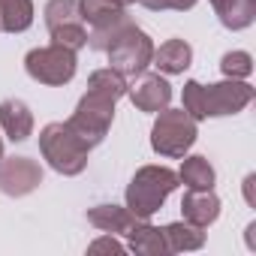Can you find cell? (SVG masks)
<instances>
[{
    "label": "cell",
    "mask_w": 256,
    "mask_h": 256,
    "mask_svg": "<svg viewBox=\"0 0 256 256\" xmlns=\"http://www.w3.org/2000/svg\"><path fill=\"white\" fill-rule=\"evenodd\" d=\"M88 223L108 235H126L139 223V217L126 205H94L88 208Z\"/></svg>",
    "instance_id": "7c38bea8"
},
{
    "label": "cell",
    "mask_w": 256,
    "mask_h": 256,
    "mask_svg": "<svg viewBox=\"0 0 256 256\" xmlns=\"http://www.w3.org/2000/svg\"><path fill=\"white\" fill-rule=\"evenodd\" d=\"M151 64L160 72H166V76H181L193 64V48L184 40H166L160 48H154V60Z\"/></svg>",
    "instance_id": "4fadbf2b"
},
{
    "label": "cell",
    "mask_w": 256,
    "mask_h": 256,
    "mask_svg": "<svg viewBox=\"0 0 256 256\" xmlns=\"http://www.w3.org/2000/svg\"><path fill=\"white\" fill-rule=\"evenodd\" d=\"M181 100H184V112L193 118V120H205V102H202V82H196V78H190V82H184V94H181Z\"/></svg>",
    "instance_id": "d4e9b609"
},
{
    "label": "cell",
    "mask_w": 256,
    "mask_h": 256,
    "mask_svg": "<svg viewBox=\"0 0 256 256\" xmlns=\"http://www.w3.org/2000/svg\"><path fill=\"white\" fill-rule=\"evenodd\" d=\"M118 12H124V10L114 4V0H78V16L90 28L106 22V18H112V16H118Z\"/></svg>",
    "instance_id": "603a6c76"
},
{
    "label": "cell",
    "mask_w": 256,
    "mask_h": 256,
    "mask_svg": "<svg viewBox=\"0 0 256 256\" xmlns=\"http://www.w3.org/2000/svg\"><path fill=\"white\" fill-rule=\"evenodd\" d=\"M178 172H172L169 166H142L126 184V208L139 220H151L163 208V202L178 190Z\"/></svg>",
    "instance_id": "6da1fadb"
},
{
    "label": "cell",
    "mask_w": 256,
    "mask_h": 256,
    "mask_svg": "<svg viewBox=\"0 0 256 256\" xmlns=\"http://www.w3.org/2000/svg\"><path fill=\"white\" fill-rule=\"evenodd\" d=\"M126 250H133L139 256H166V238L160 226H151L148 220H139L130 232H126Z\"/></svg>",
    "instance_id": "5bb4252c"
},
{
    "label": "cell",
    "mask_w": 256,
    "mask_h": 256,
    "mask_svg": "<svg viewBox=\"0 0 256 256\" xmlns=\"http://www.w3.org/2000/svg\"><path fill=\"white\" fill-rule=\"evenodd\" d=\"M163 238H166V250L169 253H190V250H202L205 247V229L181 220V223H169L163 226Z\"/></svg>",
    "instance_id": "e0dca14e"
},
{
    "label": "cell",
    "mask_w": 256,
    "mask_h": 256,
    "mask_svg": "<svg viewBox=\"0 0 256 256\" xmlns=\"http://www.w3.org/2000/svg\"><path fill=\"white\" fill-rule=\"evenodd\" d=\"M88 90H96V94H102V96H108V100L118 102L120 96H126L130 84H126V78H124L118 70L106 66V70H94V72H90V78H88Z\"/></svg>",
    "instance_id": "ffe728a7"
},
{
    "label": "cell",
    "mask_w": 256,
    "mask_h": 256,
    "mask_svg": "<svg viewBox=\"0 0 256 256\" xmlns=\"http://www.w3.org/2000/svg\"><path fill=\"white\" fill-rule=\"evenodd\" d=\"M34 0H0V30L4 34H24L34 24Z\"/></svg>",
    "instance_id": "ac0fdd59"
},
{
    "label": "cell",
    "mask_w": 256,
    "mask_h": 256,
    "mask_svg": "<svg viewBox=\"0 0 256 256\" xmlns=\"http://www.w3.org/2000/svg\"><path fill=\"white\" fill-rule=\"evenodd\" d=\"M42 184V166L30 157H4L0 160V193L28 196Z\"/></svg>",
    "instance_id": "ba28073f"
},
{
    "label": "cell",
    "mask_w": 256,
    "mask_h": 256,
    "mask_svg": "<svg viewBox=\"0 0 256 256\" xmlns=\"http://www.w3.org/2000/svg\"><path fill=\"white\" fill-rule=\"evenodd\" d=\"M0 130L12 142H28L34 136V112L24 100H4L0 102Z\"/></svg>",
    "instance_id": "30bf717a"
},
{
    "label": "cell",
    "mask_w": 256,
    "mask_h": 256,
    "mask_svg": "<svg viewBox=\"0 0 256 256\" xmlns=\"http://www.w3.org/2000/svg\"><path fill=\"white\" fill-rule=\"evenodd\" d=\"M253 184H256V175H247V178H244V199H247V205H256V196H253Z\"/></svg>",
    "instance_id": "83f0119b"
},
{
    "label": "cell",
    "mask_w": 256,
    "mask_h": 256,
    "mask_svg": "<svg viewBox=\"0 0 256 256\" xmlns=\"http://www.w3.org/2000/svg\"><path fill=\"white\" fill-rule=\"evenodd\" d=\"M126 247L114 238V235H102V238H96L90 247H88V253H124Z\"/></svg>",
    "instance_id": "4316f807"
},
{
    "label": "cell",
    "mask_w": 256,
    "mask_h": 256,
    "mask_svg": "<svg viewBox=\"0 0 256 256\" xmlns=\"http://www.w3.org/2000/svg\"><path fill=\"white\" fill-rule=\"evenodd\" d=\"M220 72H223L226 78H241V82H247V78L253 76V58H250L247 52H226V54L220 58Z\"/></svg>",
    "instance_id": "cb8c5ba5"
},
{
    "label": "cell",
    "mask_w": 256,
    "mask_h": 256,
    "mask_svg": "<svg viewBox=\"0 0 256 256\" xmlns=\"http://www.w3.org/2000/svg\"><path fill=\"white\" fill-rule=\"evenodd\" d=\"M112 120H114V100H108V96H102L96 90H84L76 112L66 118V126L94 151L96 145L106 142Z\"/></svg>",
    "instance_id": "277c9868"
},
{
    "label": "cell",
    "mask_w": 256,
    "mask_h": 256,
    "mask_svg": "<svg viewBox=\"0 0 256 256\" xmlns=\"http://www.w3.org/2000/svg\"><path fill=\"white\" fill-rule=\"evenodd\" d=\"M126 96L133 100V106L139 112L157 114L172 102V84L160 76V72H142V78L136 82V88L126 90Z\"/></svg>",
    "instance_id": "9c48e42d"
},
{
    "label": "cell",
    "mask_w": 256,
    "mask_h": 256,
    "mask_svg": "<svg viewBox=\"0 0 256 256\" xmlns=\"http://www.w3.org/2000/svg\"><path fill=\"white\" fill-rule=\"evenodd\" d=\"M199 139V120H193L184 108H163L151 126V148L160 157L181 160Z\"/></svg>",
    "instance_id": "3957f363"
},
{
    "label": "cell",
    "mask_w": 256,
    "mask_h": 256,
    "mask_svg": "<svg viewBox=\"0 0 256 256\" xmlns=\"http://www.w3.org/2000/svg\"><path fill=\"white\" fill-rule=\"evenodd\" d=\"M181 214H184L187 223H193L199 229H208L220 217V199H217L214 190H187L184 199H181Z\"/></svg>",
    "instance_id": "8fae6325"
},
{
    "label": "cell",
    "mask_w": 256,
    "mask_h": 256,
    "mask_svg": "<svg viewBox=\"0 0 256 256\" xmlns=\"http://www.w3.org/2000/svg\"><path fill=\"white\" fill-rule=\"evenodd\" d=\"M40 154L58 175L72 178L88 169L90 148L70 130L66 120H54V124H46L40 133Z\"/></svg>",
    "instance_id": "7a4b0ae2"
},
{
    "label": "cell",
    "mask_w": 256,
    "mask_h": 256,
    "mask_svg": "<svg viewBox=\"0 0 256 256\" xmlns=\"http://www.w3.org/2000/svg\"><path fill=\"white\" fill-rule=\"evenodd\" d=\"M24 70L34 82L40 84H48V88H64L72 82L76 70H78V60H76V52L64 48V46H40V48H30L24 54Z\"/></svg>",
    "instance_id": "8992f818"
},
{
    "label": "cell",
    "mask_w": 256,
    "mask_h": 256,
    "mask_svg": "<svg viewBox=\"0 0 256 256\" xmlns=\"http://www.w3.org/2000/svg\"><path fill=\"white\" fill-rule=\"evenodd\" d=\"M133 24V18L126 16V10L124 12H118V16H112V18H106V22H100V24H94L90 28V34H88V46L94 48V52H108V46Z\"/></svg>",
    "instance_id": "d6986e66"
},
{
    "label": "cell",
    "mask_w": 256,
    "mask_h": 256,
    "mask_svg": "<svg viewBox=\"0 0 256 256\" xmlns=\"http://www.w3.org/2000/svg\"><path fill=\"white\" fill-rule=\"evenodd\" d=\"M108 66L112 70H118L124 78H136V76H142L148 66H151V60H154V42H151V36L133 22L130 28H126L112 46H108Z\"/></svg>",
    "instance_id": "5b68a950"
},
{
    "label": "cell",
    "mask_w": 256,
    "mask_h": 256,
    "mask_svg": "<svg viewBox=\"0 0 256 256\" xmlns=\"http://www.w3.org/2000/svg\"><path fill=\"white\" fill-rule=\"evenodd\" d=\"M114 4H118L120 10H126V6H133V4H139V0H114Z\"/></svg>",
    "instance_id": "f1b7e54d"
},
{
    "label": "cell",
    "mask_w": 256,
    "mask_h": 256,
    "mask_svg": "<svg viewBox=\"0 0 256 256\" xmlns=\"http://www.w3.org/2000/svg\"><path fill=\"white\" fill-rule=\"evenodd\" d=\"M256 90L253 84L241 82V78H226L217 84H202V102H205V118H226V114H238L241 108H247L253 102Z\"/></svg>",
    "instance_id": "52a82bcc"
},
{
    "label": "cell",
    "mask_w": 256,
    "mask_h": 256,
    "mask_svg": "<svg viewBox=\"0 0 256 256\" xmlns=\"http://www.w3.org/2000/svg\"><path fill=\"white\" fill-rule=\"evenodd\" d=\"M52 42L54 46H64L70 52H82L88 46V30H84V22H70V24H60L54 30H48Z\"/></svg>",
    "instance_id": "7402d4cb"
},
{
    "label": "cell",
    "mask_w": 256,
    "mask_h": 256,
    "mask_svg": "<svg viewBox=\"0 0 256 256\" xmlns=\"http://www.w3.org/2000/svg\"><path fill=\"white\" fill-rule=\"evenodd\" d=\"M211 6L226 30H244L256 22V0H211Z\"/></svg>",
    "instance_id": "9a60e30c"
},
{
    "label": "cell",
    "mask_w": 256,
    "mask_h": 256,
    "mask_svg": "<svg viewBox=\"0 0 256 256\" xmlns=\"http://www.w3.org/2000/svg\"><path fill=\"white\" fill-rule=\"evenodd\" d=\"M42 18H46V28L54 30L60 24H70V22H82L78 16V0H48L46 10H42Z\"/></svg>",
    "instance_id": "44dd1931"
},
{
    "label": "cell",
    "mask_w": 256,
    "mask_h": 256,
    "mask_svg": "<svg viewBox=\"0 0 256 256\" xmlns=\"http://www.w3.org/2000/svg\"><path fill=\"white\" fill-rule=\"evenodd\" d=\"M139 4L151 12H166V10H175V12H187L193 10L199 0H139Z\"/></svg>",
    "instance_id": "484cf974"
},
{
    "label": "cell",
    "mask_w": 256,
    "mask_h": 256,
    "mask_svg": "<svg viewBox=\"0 0 256 256\" xmlns=\"http://www.w3.org/2000/svg\"><path fill=\"white\" fill-rule=\"evenodd\" d=\"M178 181H181L187 190H214L217 172H214V166L208 163V157H202V154L187 157V154H184L181 169H178Z\"/></svg>",
    "instance_id": "2e32d148"
},
{
    "label": "cell",
    "mask_w": 256,
    "mask_h": 256,
    "mask_svg": "<svg viewBox=\"0 0 256 256\" xmlns=\"http://www.w3.org/2000/svg\"><path fill=\"white\" fill-rule=\"evenodd\" d=\"M0 160H4V139H0Z\"/></svg>",
    "instance_id": "f546056e"
}]
</instances>
